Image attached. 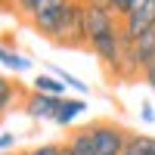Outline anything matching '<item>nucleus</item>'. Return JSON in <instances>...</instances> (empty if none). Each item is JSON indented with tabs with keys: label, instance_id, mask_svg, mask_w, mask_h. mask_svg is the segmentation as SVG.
Returning a JSON list of instances; mask_svg holds the SVG:
<instances>
[{
	"label": "nucleus",
	"instance_id": "nucleus-1",
	"mask_svg": "<svg viewBox=\"0 0 155 155\" xmlns=\"http://www.w3.org/2000/svg\"><path fill=\"white\" fill-rule=\"evenodd\" d=\"M90 134H93V155H121L130 140V130L118 121H93Z\"/></svg>",
	"mask_w": 155,
	"mask_h": 155
},
{
	"label": "nucleus",
	"instance_id": "nucleus-2",
	"mask_svg": "<svg viewBox=\"0 0 155 155\" xmlns=\"http://www.w3.org/2000/svg\"><path fill=\"white\" fill-rule=\"evenodd\" d=\"M56 47H81L87 44V31H84V0H71L65 16H62L59 31L53 34Z\"/></svg>",
	"mask_w": 155,
	"mask_h": 155
},
{
	"label": "nucleus",
	"instance_id": "nucleus-3",
	"mask_svg": "<svg viewBox=\"0 0 155 155\" xmlns=\"http://www.w3.org/2000/svg\"><path fill=\"white\" fill-rule=\"evenodd\" d=\"M121 31L127 37V44L155 31V0H134L130 12L121 19Z\"/></svg>",
	"mask_w": 155,
	"mask_h": 155
},
{
	"label": "nucleus",
	"instance_id": "nucleus-4",
	"mask_svg": "<svg viewBox=\"0 0 155 155\" xmlns=\"http://www.w3.org/2000/svg\"><path fill=\"white\" fill-rule=\"evenodd\" d=\"M62 96H47V93H28L25 96V115L34 121H53Z\"/></svg>",
	"mask_w": 155,
	"mask_h": 155
},
{
	"label": "nucleus",
	"instance_id": "nucleus-5",
	"mask_svg": "<svg viewBox=\"0 0 155 155\" xmlns=\"http://www.w3.org/2000/svg\"><path fill=\"white\" fill-rule=\"evenodd\" d=\"M84 112H87V102H84V99H65V96H62V102H59L53 121H56L59 127H68L78 115H84Z\"/></svg>",
	"mask_w": 155,
	"mask_h": 155
},
{
	"label": "nucleus",
	"instance_id": "nucleus-6",
	"mask_svg": "<svg viewBox=\"0 0 155 155\" xmlns=\"http://www.w3.org/2000/svg\"><path fill=\"white\" fill-rule=\"evenodd\" d=\"M65 146H68L71 155H93V134H90V124L87 127H78Z\"/></svg>",
	"mask_w": 155,
	"mask_h": 155
},
{
	"label": "nucleus",
	"instance_id": "nucleus-7",
	"mask_svg": "<svg viewBox=\"0 0 155 155\" xmlns=\"http://www.w3.org/2000/svg\"><path fill=\"white\" fill-rule=\"evenodd\" d=\"M121 155H155V137H146V134H130L127 146Z\"/></svg>",
	"mask_w": 155,
	"mask_h": 155
},
{
	"label": "nucleus",
	"instance_id": "nucleus-8",
	"mask_svg": "<svg viewBox=\"0 0 155 155\" xmlns=\"http://www.w3.org/2000/svg\"><path fill=\"white\" fill-rule=\"evenodd\" d=\"M34 90L37 93H47V96H62L65 93V84H62L56 74H37L34 78Z\"/></svg>",
	"mask_w": 155,
	"mask_h": 155
},
{
	"label": "nucleus",
	"instance_id": "nucleus-9",
	"mask_svg": "<svg viewBox=\"0 0 155 155\" xmlns=\"http://www.w3.org/2000/svg\"><path fill=\"white\" fill-rule=\"evenodd\" d=\"M16 96H19V87L12 84L3 71H0V115H3V112L12 106V102H16Z\"/></svg>",
	"mask_w": 155,
	"mask_h": 155
},
{
	"label": "nucleus",
	"instance_id": "nucleus-10",
	"mask_svg": "<svg viewBox=\"0 0 155 155\" xmlns=\"http://www.w3.org/2000/svg\"><path fill=\"white\" fill-rule=\"evenodd\" d=\"M0 65H6V68H12V71H25V68H31V59H25V56H19V53H12V50L0 47Z\"/></svg>",
	"mask_w": 155,
	"mask_h": 155
},
{
	"label": "nucleus",
	"instance_id": "nucleus-11",
	"mask_svg": "<svg viewBox=\"0 0 155 155\" xmlns=\"http://www.w3.org/2000/svg\"><path fill=\"white\" fill-rule=\"evenodd\" d=\"M47 68L53 71V74H56V78H59V81L65 84V87H74L78 93H87V84H84V81H78V78H71V74H68L65 68H59V65H47Z\"/></svg>",
	"mask_w": 155,
	"mask_h": 155
},
{
	"label": "nucleus",
	"instance_id": "nucleus-12",
	"mask_svg": "<svg viewBox=\"0 0 155 155\" xmlns=\"http://www.w3.org/2000/svg\"><path fill=\"white\" fill-rule=\"evenodd\" d=\"M28 155H62V146L59 143H44V146H34Z\"/></svg>",
	"mask_w": 155,
	"mask_h": 155
},
{
	"label": "nucleus",
	"instance_id": "nucleus-13",
	"mask_svg": "<svg viewBox=\"0 0 155 155\" xmlns=\"http://www.w3.org/2000/svg\"><path fill=\"white\" fill-rule=\"evenodd\" d=\"M130 6H134V0H112V12L115 16H127V12H130Z\"/></svg>",
	"mask_w": 155,
	"mask_h": 155
},
{
	"label": "nucleus",
	"instance_id": "nucleus-14",
	"mask_svg": "<svg viewBox=\"0 0 155 155\" xmlns=\"http://www.w3.org/2000/svg\"><path fill=\"white\" fill-rule=\"evenodd\" d=\"M140 118H143L146 124H152V121H155V109L149 106V102H143V106H140Z\"/></svg>",
	"mask_w": 155,
	"mask_h": 155
},
{
	"label": "nucleus",
	"instance_id": "nucleus-15",
	"mask_svg": "<svg viewBox=\"0 0 155 155\" xmlns=\"http://www.w3.org/2000/svg\"><path fill=\"white\" fill-rule=\"evenodd\" d=\"M12 143H16V134H0V152H3V149H9Z\"/></svg>",
	"mask_w": 155,
	"mask_h": 155
},
{
	"label": "nucleus",
	"instance_id": "nucleus-16",
	"mask_svg": "<svg viewBox=\"0 0 155 155\" xmlns=\"http://www.w3.org/2000/svg\"><path fill=\"white\" fill-rule=\"evenodd\" d=\"M143 78H146V84H149V87H152V90H155V65H152V68H149V71H146V74H143Z\"/></svg>",
	"mask_w": 155,
	"mask_h": 155
},
{
	"label": "nucleus",
	"instance_id": "nucleus-17",
	"mask_svg": "<svg viewBox=\"0 0 155 155\" xmlns=\"http://www.w3.org/2000/svg\"><path fill=\"white\" fill-rule=\"evenodd\" d=\"M0 6H12V0H0Z\"/></svg>",
	"mask_w": 155,
	"mask_h": 155
},
{
	"label": "nucleus",
	"instance_id": "nucleus-18",
	"mask_svg": "<svg viewBox=\"0 0 155 155\" xmlns=\"http://www.w3.org/2000/svg\"><path fill=\"white\" fill-rule=\"evenodd\" d=\"M62 155H71V152H68V146H62Z\"/></svg>",
	"mask_w": 155,
	"mask_h": 155
}]
</instances>
